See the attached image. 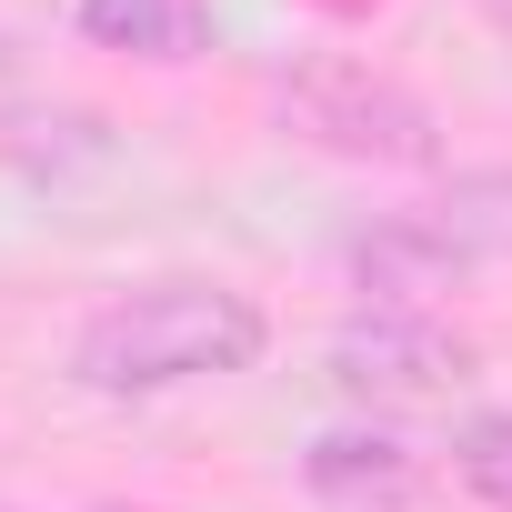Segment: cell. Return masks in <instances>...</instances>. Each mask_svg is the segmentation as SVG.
Segmentation results:
<instances>
[{
  "label": "cell",
  "mask_w": 512,
  "mask_h": 512,
  "mask_svg": "<svg viewBox=\"0 0 512 512\" xmlns=\"http://www.w3.org/2000/svg\"><path fill=\"white\" fill-rule=\"evenodd\" d=\"M272 342L262 302L231 282H141L121 302H101L71 342V382L101 402H151V392H191V382H231Z\"/></svg>",
  "instance_id": "obj_1"
},
{
  "label": "cell",
  "mask_w": 512,
  "mask_h": 512,
  "mask_svg": "<svg viewBox=\"0 0 512 512\" xmlns=\"http://www.w3.org/2000/svg\"><path fill=\"white\" fill-rule=\"evenodd\" d=\"M492 251H512V171L452 181V201H422V211H382L352 241V282L382 312H422L432 292L472 282Z\"/></svg>",
  "instance_id": "obj_2"
},
{
  "label": "cell",
  "mask_w": 512,
  "mask_h": 512,
  "mask_svg": "<svg viewBox=\"0 0 512 512\" xmlns=\"http://www.w3.org/2000/svg\"><path fill=\"white\" fill-rule=\"evenodd\" d=\"M282 131H302L332 161H382V171H422L442 151L432 101L412 81L372 71V61H342V51H322V61H302L282 81Z\"/></svg>",
  "instance_id": "obj_3"
},
{
  "label": "cell",
  "mask_w": 512,
  "mask_h": 512,
  "mask_svg": "<svg viewBox=\"0 0 512 512\" xmlns=\"http://www.w3.org/2000/svg\"><path fill=\"white\" fill-rule=\"evenodd\" d=\"M462 372H472V352H462V332L432 322V312H382V302H372L362 322L332 332V382L362 392V402H442Z\"/></svg>",
  "instance_id": "obj_4"
},
{
  "label": "cell",
  "mask_w": 512,
  "mask_h": 512,
  "mask_svg": "<svg viewBox=\"0 0 512 512\" xmlns=\"http://www.w3.org/2000/svg\"><path fill=\"white\" fill-rule=\"evenodd\" d=\"M302 482L332 502V512H372V502H402L422 482V462L392 442V432H322L302 452Z\"/></svg>",
  "instance_id": "obj_5"
},
{
  "label": "cell",
  "mask_w": 512,
  "mask_h": 512,
  "mask_svg": "<svg viewBox=\"0 0 512 512\" xmlns=\"http://www.w3.org/2000/svg\"><path fill=\"white\" fill-rule=\"evenodd\" d=\"M81 31L131 61H191L211 41V0H81Z\"/></svg>",
  "instance_id": "obj_6"
},
{
  "label": "cell",
  "mask_w": 512,
  "mask_h": 512,
  "mask_svg": "<svg viewBox=\"0 0 512 512\" xmlns=\"http://www.w3.org/2000/svg\"><path fill=\"white\" fill-rule=\"evenodd\" d=\"M452 472L492 502V512H512V412H482V422H462V442H452Z\"/></svg>",
  "instance_id": "obj_7"
},
{
  "label": "cell",
  "mask_w": 512,
  "mask_h": 512,
  "mask_svg": "<svg viewBox=\"0 0 512 512\" xmlns=\"http://www.w3.org/2000/svg\"><path fill=\"white\" fill-rule=\"evenodd\" d=\"M21 101V51H11V31H0V111Z\"/></svg>",
  "instance_id": "obj_8"
},
{
  "label": "cell",
  "mask_w": 512,
  "mask_h": 512,
  "mask_svg": "<svg viewBox=\"0 0 512 512\" xmlns=\"http://www.w3.org/2000/svg\"><path fill=\"white\" fill-rule=\"evenodd\" d=\"M472 11H482V21H492V31H512V0H472Z\"/></svg>",
  "instance_id": "obj_9"
}]
</instances>
